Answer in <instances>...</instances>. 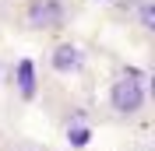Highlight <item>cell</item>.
I'll list each match as a JSON object with an SVG mask.
<instances>
[{"label": "cell", "mask_w": 155, "mask_h": 151, "mask_svg": "<svg viewBox=\"0 0 155 151\" xmlns=\"http://www.w3.org/2000/svg\"><path fill=\"white\" fill-rule=\"evenodd\" d=\"M130 18L137 21V28L145 32V35H152V32H155V0H141Z\"/></svg>", "instance_id": "obj_4"}, {"label": "cell", "mask_w": 155, "mask_h": 151, "mask_svg": "<svg viewBox=\"0 0 155 151\" xmlns=\"http://www.w3.org/2000/svg\"><path fill=\"white\" fill-rule=\"evenodd\" d=\"M49 70L60 77H74L85 70V53H81V46L78 42H57V46L49 49V56H46Z\"/></svg>", "instance_id": "obj_3"}, {"label": "cell", "mask_w": 155, "mask_h": 151, "mask_svg": "<svg viewBox=\"0 0 155 151\" xmlns=\"http://www.w3.org/2000/svg\"><path fill=\"white\" fill-rule=\"evenodd\" d=\"M137 4H141V0H116V14H127V18H130Z\"/></svg>", "instance_id": "obj_6"}, {"label": "cell", "mask_w": 155, "mask_h": 151, "mask_svg": "<svg viewBox=\"0 0 155 151\" xmlns=\"http://www.w3.org/2000/svg\"><path fill=\"white\" fill-rule=\"evenodd\" d=\"M106 109L124 123H134L148 113V85L141 81L137 74H120L109 81L106 88Z\"/></svg>", "instance_id": "obj_1"}, {"label": "cell", "mask_w": 155, "mask_h": 151, "mask_svg": "<svg viewBox=\"0 0 155 151\" xmlns=\"http://www.w3.org/2000/svg\"><path fill=\"white\" fill-rule=\"evenodd\" d=\"M18 77H21V95H25V98H32V92H35L32 85H35V81H32V63H28V60L18 67Z\"/></svg>", "instance_id": "obj_5"}, {"label": "cell", "mask_w": 155, "mask_h": 151, "mask_svg": "<svg viewBox=\"0 0 155 151\" xmlns=\"http://www.w3.org/2000/svg\"><path fill=\"white\" fill-rule=\"evenodd\" d=\"M137 151H152V148H137Z\"/></svg>", "instance_id": "obj_8"}, {"label": "cell", "mask_w": 155, "mask_h": 151, "mask_svg": "<svg viewBox=\"0 0 155 151\" xmlns=\"http://www.w3.org/2000/svg\"><path fill=\"white\" fill-rule=\"evenodd\" d=\"M127 151H137V148H127Z\"/></svg>", "instance_id": "obj_9"}, {"label": "cell", "mask_w": 155, "mask_h": 151, "mask_svg": "<svg viewBox=\"0 0 155 151\" xmlns=\"http://www.w3.org/2000/svg\"><path fill=\"white\" fill-rule=\"evenodd\" d=\"M71 4L74 0H25L18 21L25 32H60L74 14Z\"/></svg>", "instance_id": "obj_2"}, {"label": "cell", "mask_w": 155, "mask_h": 151, "mask_svg": "<svg viewBox=\"0 0 155 151\" xmlns=\"http://www.w3.org/2000/svg\"><path fill=\"white\" fill-rule=\"evenodd\" d=\"M4 151H42V148H28V144H11V148H4Z\"/></svg>", "instance_id": "obj_7"}]
</instances>
